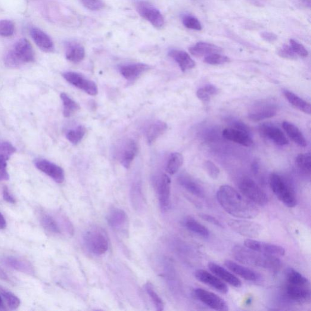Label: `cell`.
<instances>
[{
	"instance_id": "obj_10",
	"label": "cell",
	"mask_w": 311,
	"mask_h": 311,
	"mask_svg": "<svg viewBox=\"0 0 311 311\" xmlns=\"http://www.w3.org/2000/svg\"><path fill=\"white\" fill-rule=\"evenodd\" d=\"M194 294L199 300L211 309L222 311L229 310L228 304L226 301L213 292L197 288L194 291Z\"/></svg>"
},
{
	"instance_id": "obj_13",
	"label": "cell",
	"mask_w": 311,
	"mask_h": 311,
	"mask_svg": "<svg viewBox=\"0 0 311 311\" xmlns=\"http://www.w3.org/2000/svg\"><path fill=\"white\" fill-rule=\"evenodd\" d=\"M244 245L252 250L277 257L284 256L286 253L285 248L281 245L267 243L254 239H245Z\"/></svg>"
},
{
	"instance_id": "obj_32",
	"label": "cell",
	"mask_w": 311,
	"mask_h": 311,
	"mask_svg": "<svg viewBox=\"0 0 311 311\" xmlns=\"http://www.w3.org/2000/svg\"><path fill=\"white\" fill-rule=\"evenodd\" d=\"M168 127L166 123L163 121L159 120L151 124L146 133V138H147L148 144H152L158 138L163 135L166 132Z\"/></svg>"
},
{
	"instance_id": "obj_12",
	"label": "cell",
	"mask_w": 311,
	"mask_h": 311,
	"mask_svg": "<svg viewBox=\"0 0 311 311\" xmlns=\"http://www.w3.org/2000/svg\"><path fill=\"white\" fill-rule=\"evenodd\" d=\"M85 241L89 251L98 256L104 254L108 250V239L101 232H87L85 236Z\"/></svg>"
},
{
	"instance_id": "obj_52",
	"label": "cell",
	"mask_w": 311,
	"mask_h": 311,
	"mask_svg": "<svg viewBox=\"0 0 311 311\" xmlns=\"http://www.w3.org/2000/svg\"><path fill=\"white\" fill-rule=\"evenodd\" d=\"M200 216L206 222L211 224V225L219 227V228H223L222 223L217 220L216 217L210 215V214L201 213Z\"/></svg>"
},
{
	"instance_id": "obj_26",
	"label": "cell",
	"mask_w": 311,
	"mask_h": 311,
	"mask_svg": "<svg viewBox=\"0 0 311 311\" xmlns=\"http://www.w3.org/2000/svg\"><path fill=\"white\" fill-rule=\"evenodd\" d=\"M189 52L192 55L197 57H206L215 53L223 52L222 48L211 43L206 42H198L189 48Z\"/></svg>"
},
{
	"instance_id": "obj_45",
	"label": "cell",
	"mask_w": 311,
	"mask_h": 311,
	"mask_svg": "<svg viewBox=\"0 0 311 311\" xmlns=\"http://www.w3.org/2000/svg\"><path fill=\"white\" fill-rule=\"evenodd\" d=\"M204 61L208 65H221L228 63L230 58L227 56L221 54L220 53H215L205 57Z\"/></svg>"
},
{
	"instance_id": "obj_38",
	"label": "cell",
	"mask_w": 311,
	"mask_h": 311,
	"mask_svg": "<svg viewBox=\"0 0 311 311\" xmlns=\"http://www.w3.org/2000/svg\"><path fill=\"white\" fill-rule=\"evenodd\" d=\"M183 163V156L179 153H173L170 156L168 160L166 171L170 175H175L178 172Z\"/></svg>"
},
{
	"instance_id": "obj_8",
	"label": "cell",
	"mask_w": 311,
	"mask_h": 311,
	"mask_svg": "<svg viewBox=\"0 0 311 311\" xmlns=\"http://www.w3.org/2000/svg\"><path fill=\"white\" fill-rule=\"evenodd\" d=\"M136 8L139 14L154 27L161 29L164 26L163 15L154 6L147 2L139 1L136 3Z\"/></svg>"
},
{
	"instance_id": "obj_31",
	"label": "cell",
	"mask_w": 311,
	"mask_h": 311,
	"mask_svg": "<svg viewBox=\"0 0 311 311\" xmlns=\"http://www.w3.org/2000/svg\"><path fill=\"white\" fill-rule=\"evenodd\" d=\"M4 263L9 267L18 271L33 275L34 267L29 262L15 257H7L4 259Z\"/></svg>"
},
{
	"instance_id": "obj_39",
	"label": "cell",
	"mask_w": 311,
	"mask_h": 311,
	"mask_svg": "<svg viewBox=\"0 0 311 311\" xmlns=\"http://www.w3.org/2000/svg\"><path fill=\"white\" fill-rule=\"evenodd\" d=\"M295 165L301 172L309 175L311 172V157L309 153H301L295 158Z\"/></svg>"
},
{
	"instance_id": "obj_47",
	"label": "cell",
	"mask_w": 311,
	"mask_h": 311,
	"mask_svg": "<svg viewBox=\"0 0 311 311\" xmlns=\"http://www.w3.org/2000/svg\"><path fill=\"white\" fill-rule=\"evenodd\" d=\"M15 30L14 24L10 20L0 21V36L8 37L13 35Z\"/></svg>"
},
{
	"instance_id": "obj_36",
	"label": "cell",
	"mask_w": 311,
	"mask_h": 311,
	"mask_svg": "<svg viewBox=\"0 0 311 311\" xmlns=\"http://www.w3.org/2000/svg\"><path fill=\"white\" fill-rule=\"evenodd\" d=\"M40 222L43 228L46 231L53 234H60V228L58 224L53 217L47 213H41L40 215Z\"/></svg>"
},
{
	"instance_id": "obj_7",
	"label": "cell",
	"mask_w": 311,
	"mask_h": 311,
	"mask_svg": "<svg viewBox=\"0 0 311 311\" xmlns=\"http://www.w3.org/2000/svg\"><path fill=\"white\" fill-rule=\"evenodd\" d=\"M228 225L238 234L252 239L259 237L263 229L259 223L245 220H231Z\"/></svg>"
},
{
	"instance_id": "obj_50",
	"label": "cell",
	"mask_w": 311,
	"mask_h": 311,
	"mask_svg": "<svg viewBox=\"0 0 311 311\" xmlns=\"http://www.w3.org/2000/svg\"><path fill=\"white\" fill-rule=\"evenodd\" d=\"M278 54L279 57L289 59V60H295L298 57V56L293 49H292L290 45H284L278 49Z\"/></svg>"
},
{
	"instance_id": "obj_9",
	"label": "cell",
	"mask_w": 311,
	"mask_h": 311,
	"mask_svg": "<svg viewBox=\"0 0 311 311\" xmlns=\"http://www.w3.org/2000/svg\"><path fill=\"white\" fill-rule=\"evenodd\" d=\"M63 77L71 85L82 90L89 95L96 96L98 94V88L96 84L82 74L75 72H66L63 74Z\"/></svg>"
},
{
	"instance_id": "obj_58",
	"label": "cell",
	"mask_w": 311,
	"mask_h": 311,
	"mask_svg": "<svg viewBox=\"0 0 311 311\" xmlns=\"http://www.w3.org/2000/svg\"><path fill=\"white\" fill-rule=\"evenodd\" d=\"M4 307V303H3V298L0 295V309H2Z\"/></svg>"
},
{
	"instance_id": "obj_42",
	"label": "cell",
	"mask_w": 311,
	"mask_h": 311,
	"mask_svg": "<svg viewBox=\"0 0 311 311\" xmlns=\"http://www.w3.org/2000/svg\"><path fill=\"white\" fill-rule=\"evenodd\" d=\"M86 130L85 127L79 126L75 130L68 131L67 133V138L74 145H77L82 141L85 136Z\"/></svg>"
},
{
	"instance_id": "obj_24",
	"label": "cell",
	"mask_w": 311,
	"mask_h": 311,
	"mask_svg": "<svg viewBox=\"0 0 311 311\" xmlns=\"http://www.w3.org/2000/svg\"><path fill=\"white\" fill-rule=\"evenodd\" d=\"M170 189L171 179L169 176L163 175L158 188L159 201L163 211H166L170 206Z\"/></svg>"
},
{
	"instance_id": "obj_43",
	"label": "cell",
	"mask_w": 311,
	"mask_h": 311,
	"mask_svg": "<svg viewBox=\"0 0 311 311\" xmlns=\"http://www.w3.org/2000/svg\"><path fill=\"white\" fill-rule=\"evenodd\" d=\"M0 294L11 310L17 309L19 307L20 300L16 295L1 288H0Z\"/></svg>"
},
{
	"instance_id": "obj_20",
	"label": "cell",
	"mask_w": 311,
	"mask_h": 311,
	"mask_svg": "<svg viewBox=\"0 0 311 311\" xmlns=\"http://www.w3.org/2000/svg\"><path fill=\"white\" fill-rule=\"evenodd\" d=\"M225 266L231 271L236 275L241 276L245 281L250 282H258L260 281L261 276L259 273L254 271V270L247 268L241 264L236 263L234 261L231 260H226L225 261Z\"/></svg>"
},
{
	"instance_id": "obj_29",
	"label": "cell",
	"mask_w": 311,
	"mask_h": 311,
	"mask_svg": "<svg viewBox=\"0 0 311 311\" xmlns=\"http://www.w3.org/2000/svg\"><path fill=\"white\" fill-rule=\"evenodd\" d=\"M283 128L285 130L288 136L295 144L301 147H306L307 144L305 137L303 135L299 129L294 124L284 121L283 122Z\"/></svg>"
},
{
	"instance_id": "obj_15",
	"label": "cell",
	"mask_w": 311,
	"mask_h": 311,
	"mask_svg": "<svg viewBox=\"0 0 311 311\" xmlns=\"http://www.w3.org/2000/svg\"><path fill=\"white\" fill-rule=\"evenodd\" d=\"M35 165L37 169L50 177L56 182L61 183L65 181L64 171L57 165L43 159L36 160Z\"/></svg>"
},
{
	"instance_id": "obj_22",
	"label": "cell",
	"mask_w": 311,
	"mask_h": 311,
	"mask_svg": "<svg viewBox=\"0 0 311 311\" xmlns=\"http://www.w3.org/2000/svg\"><path fill=\"white\" fill-rule=\"evenodd\" d=\"M150 67L144 64H132L121 65L119 71L122 76L129 81H134L147 71Z\"/></svg>"
},
{
	"instance_id": "obj_55",
	"label": "cell",
	"mask_w": 311,
	"mask_h": 311,
	"mask_svg": "<svg viewBox=\"0 0 311 311\" xmlns=\"http://www.w3.org/2000/svg\"><path fill=\"white\" fill-rule=\"evenodd\" d=\"M0 279H2V281L11 282L10 278H9L7 273L4 271V270L1 268V267H0Z\"/></svg>"
},
{
	"instance_id": "obj_6",
	"label": "cell",
	"mask_w": 311,
	"mask_h": 311,
	"mask_svg": "<svg viewBox=\"0 0 311 311\" xmlns=\"http://www.w3.org/2000/svg\"><path fill=\"white\" fill-rule=\"evenodd\" d=\"M241 194L252 203L260 206H265L268 203V197L266 193L257 183L250 178H242L239 183Z\"/></svg>"
},
{
	"instance_id": "obj_28",
	"label": "cell",
	"mask_w": 311,
	"mask_h": 311,
	"mask_svg": "<svg viewBox=\"0 0 311 311\" xmlns=\"http://www.w3.org/2000/svg\"><path fill=\"white\" fill-rule=\"evenodd\" d=\"M138 151V145L135 141L130 139L126 142L120 156V163L123 167L129 169Z\"/></svg>"
},
{
	"instance_id": "obj_41",
	"label": "cell",
	"mask_w": 311,
	"mask_h": 311,
	"mask_svg": "<svg viewBox=\"0 0 311 311\" xmlns=\"http://www.w3.org/2000/svg\"><path fill=\"white\" fill-rule=\"evenodd\" d=\"M131 200L133 207L137 210L141 209L144 205V198L142 192L141 186L139 183H135L131 191Z\"/></svg>"
},
{
	"instance_id": "obj_35",
	"label": "cell",
	"mask_w": 311,
	"mask_h": 311,
	"mask_svg": "<svg viewBox=\"0 0 311 311\" xmlns=\"http://www.w3.org/2000/svg\"><path fill=\"white\" fill-rule=\"evenodd\" d=\"M60 98L64 105V115L65 117H70L80 110V106L66 93H61Z\"/></svg>"
},
{
	"instance_id": "obj_4",
	"label": "cell",
	"mask_w": 311,
	"mask_h": 311,
	"mask_svg": "<svg viewBox=\"0 0 311 311\" xmlns=\"http://www.w3.org/2000/svg\"><path fill=\"white\" fill-rule=\"evenodd\" d=\"M269 184L273 194L286 206L293 208L297 206V200L294 190L284 177L276 173L271 174Z\"/></svg>"
},
{
	"instance_id": "obj_49",
	"label": "cell",
	"mask_w": 311,
	"mask_h": 311,
	"mask_svg": "<svg viewBox=\"0 0 311 311\" xmlns=\"http://www.w3.org/2000/svg\"><path fill=\"white\" fill-rule=\"evenodd\" d=\"M80 2L84 7L93 11L102 10L105 6L102 0H80Z\"/></svg>"
},
{
	"instance_id": "obj_27",
	"label": "cell",
	"mask_w": 311,
	"mask_h": 311,
	"mask_svg": "<svg viewBox=\"0 0 311 311\" xmlns=\"http://www.w3.org/2000/svg\"><path fill=\"white\" fill-rule=\"evenodd\" d=\"M66 58L74 64L80 63L85 56V48L76 42H68L66 45Z\"/></svg>"
},
{
	"instance_id": "obj_18",
	"label": "cell",
	"mask_w": 311,
	"mask_h": 311,
	"mask_svg": "<svg viewBox=\"0 0 311 311\" xmlns=\"http://www.w3.org/2000/svg\"><path fill=\"white\" fill-rule=\"evenodd\" d=\"M16 149L11 143L0 142V181H7L9 176L7 170L8 161L15 153Z\"/></svg>"
},
{
	"instance_id": "obj_56",
	"label": "cell",
	"mask_w": 311,
	"mask_h": 311,
	"mask_svg": "<svg viewBox=\"0 0 311 311\" xmlns=\"http://www.w3.org/2000/svg\"><path fill=\"white\" fill-rule=\"evenodd\" d=\"M298 4L306 8H310V0H298Z\"/></svg>"
},
{
	"instance_id": "obj_5",
	"label": "cell",
	"mask_w": 311,
	"mask_h": 311,
	"mask_svg": "<svg viewBox=\"0 0 311 311\" xmlns=\"http://www.w3.org/2000/svg\"><path fill=\"white\" fill-rule=\"evenodd\" d=\"M224 138L244 147H251L254 142L247 126L240 121H233L229 128L223 131Z\"/></svg>"
},
{
	"instance_id": "obj_25",
	"label": "cell",
	"mask_w": 311,
	"mask_h": 311,
	"mask_svg": "<svg viewBox=\"0 0 311 311\" xmlns=\"http://www.w3.org/2000/svg\"><path fill=\"white\" fill-rule=\"evenodd\" d=\"M169 55L176 62L183 72L191 70L196 66L195 61L188 53L185 51L178 49H171L169 52Z\"/></svg>"
},
{
	"instance_id": "obj_53",
	"label": "cell",
	"mask_w": 311,
	"mask_h": 311,
	"mask_svg": "<svg viewBox=\"0 0 311 311\" xmlns=\"http://www.w3.org/2000/svg\"><path fill=\"white\" fill-rule=\"evenodd\" d=\"M261 37L264 40L269 43L274 42L277 40V36L272 33L264 32L261 34Z\"/></svg>"
},
{
	"instance_id": "obj_23",
	"label": "cell",
	"mask_w": 311,
	"mask_h": 311,
	"mask_svg": "<svg viewBox=\"0 0 311 311\" xmlns=\"http://www.w3.org/2000/svg\"><path fill=\"white\" fill-rule=\"evenodd\" d=\"M30 36L38 47L43 51L50 52L54 49V43L48 34L39 28L30 30Z\"/></svg>"
},
{
	"instance_id": "obj_3",
	"label": "cell",
	"mask_w": 311,
	"mask_h": 311,
	"mask_svg": "<svg viewBox=\"0 0 311 311\" xmlns=\"http://www.w3.org/2000/svg\"><path fill=\"white\" fill-rule=\"evenodd\" d=\"M35 54L30 43L26 39H21L15 43L14 48L6 53L4 61L6 67L17 68L34 61Z\"/></svg>"
},
{
	"instance_id": "obj_34",
	"label": "cell",
	"mask_w": 311,
	"mask_h": 311,
	"mask_svg": "<svg viewBox=\"0 0 311 311\" xmlns=\"http://www.w3.org/2000/svg\"><path fill=\"white\" fill-rule=\"evenodd\" d=\"M184 224L186 228L190 231L202 236V237L208 238L210 235V232L207 228L192 217L186 219Z\"/></svg>"
},
{
	"instance_id": "obj_1",
	"label": "cell",
	"mask_w": 311,
	"mask_h": 311,
	"mask_svg": "<svg viewBox=\"0 0 311 311\" xmlns=\"http://www.w3.org/2000/svg\"><path fill=\"white\" fill-rule=\"evenodd\" d=\"M216 198L223 209L237 219H253L259 213L257 207L252 202L242 197L231 186H221L217 192Z\"/></svg>"
},
{
	"instance_id": "obj_37",
	"label": "cell",
	"mask_w": 311,
	"mask_h": 311,
	"mask_svg": "<svg viewBox=\"0 0 311 311\" xmlns=\"http://www.w3.org/2000/svg\"><path fill=\"white\" fill-rule=\"evenodd\" d=\"M286 283L292 285L304 286H310L308 279L303 276L301 273L292 268H289L286 272Z\"/></svg>"
},
{
	"instance_id": "obj_2",
	"label": "cell",
	"mask_w": 311,
	"mask_h": 311,
	"mask_svg": "<svg viewBox=\"0 0 311 311\" xmlns=\"http://www.w3.org/2000/svg\"><path fill=\"white\" fill-rule=\"evenodd\" d=\"M232 253L236 260L246 265L270 270H277L282 266L277 257L261 253L241 245H235Z\"/></svg>"
},
{
	"instance_id": "obj_33",
	"label": "cell",
	"mask_w": 311,
	"mask_h": 311,
	"mask_svg": "<svg viewBox=\"0 0 311 311\" xmlns=\"http://www.w3.org/2000/svg\"><path fill=\"white\" fill-rule=\"evenodd\" d=\"M284 93L286 99L293 107L305 114H310V105L308 102L288 90H285Z\"/></svg>"
},
{
	"instance_id": "obj_16",
	"label": "cell",
	"mask_w": 311,
	"mask_h": 311,
	"mask_svg": "<svg viewBox=\"0 0 311 311\" xmlns=\"http://www.w3.org/2000/svg\"><path fill=\"white\" fill-rule=\"evenodd\" d=\"M195 278L198 281L216 289L223 294H227L229 291L228 286L216 275L203 269H198L195 272Z\"/></svg>"
},
{
	"instance_id": "obj_46",
	"label": "cell",
	"mask_w": 311,
	"mask_h": 311,
	"mask_svg": "<svg viewBox=\"0 0 311 311\" xmlns=\"http://www.w3.org/2000/svg\"><path fill=\"white\" fill-rule=\"evenodd\" d=\"M182 22L183 26L189 29L201 30L203 28L198 18L192 16V15H183L182 18Z\"/></svg>"
},
{
	"instance_id": "obj_48",
	"label": "cell",
	"mask_w": 311,
	"mask_h": 311,
	"mask_svg": "<svg viewBox=\"0 0 311 311\" xmlns=\"http://www.w3.org/2000/svg\"><path fill=\"white\" fill-rule=\"evenodd\" d=\"M204 169L211 178L213 179L219 178L220 175V170L212 161H205L204 163Z\"/></svg>"
},
{
	"instance_id": "obj_14",
	"label": "cell",
	"mask_w": 311,
	"mask_h": 311,
	"mask_svg": "<svg viewBox=\"0 0 311 311\" xmlns=\"http://www.w3.org/2000/svg\"><path fill=\"white\" fill-rule=\"evenodd\" d=\"M259 132L263 138L269 139L276 145L285 146L289 144L287 137L284 133L278 127L272 124H261L259 127Z\"/></svg>"
},
{
	"instance_id": "obj_17",
	"label": "cell",
	"mask_w": 311,
	"mask_h": 311,
	"mask_svg": "<svg viewBox=\"0 0 311 311\" xmlns=\"http://www.w3.org/2000/svg\"><path fill=\"white\" fill-rule=\"evenodd\" d=\"M285 292L289 299L295 302L304 303L310 300V286L292 285L286 283Z\"/></svg>"
},
{
	"instance_id": "obj_54",
	"label": "cell",
	"mask_w": 311,
	"mask_h": 311,
	"mask_svg": "<svg viewBox=\"0 0 311 311\" xmlns=\"http://www.w3.org/2000/svg\"><path fill=\"white\" fill-rule=\"evenodd\" d=\"M3 196L4 200L7 201L8 203L11 204L15 203V198L13 197V196L11 194V193L9 192V189L6 188V186H5L4 189H3Z\"/></svg>"
},
{
	"instance_id": "obj_57",
	"label": "cell",
	"mask_w": 311,
	"mask_h": 311,
	"mask_svg": "<svg viewBox=\"0 0 311 311\" xmlns=\"http://www.w3.org/2000/svg\"><path fill=\"white\" fill-rule=\"evenodd\" d=\"M6 221L3 214L0 213V229H4L6 228Z\"/></svg>"
},
{
	"instance_id": "obj_51",
	"label": "cell",
	"mask_w": 311,
	"mask_h": 311,
	"mask_svg": "<svg viewBox=\"0 0 311 311\" xmlns=\"http://www.w3.org/2000/svg\"><path fill=\"white\" fill-rule=\"evenodd\" d=\"M289 42H290L291 47L297 56L301 57H306L308 56V51L302 44L294 39H291Z\"/></svg>"
},
{
	"instance_id": "obj_11",
	"label": "cell",
	"mask_w": 311,
	"mask_h": 311,
	"mask_svg": "<svg viewBox=\"0 0 311 311\" xmlns=\"http://www.w3.org/2000/svg\"><path fill=\"white\" fill-rule=\"evenodd\" d=\"M277 111L278 107L276 104L270 102H262L256 104L251 109L248 117L254 122H258L274 117Z\"/></svg>"
},
{
	"instance_id": "obj_44",
	"label": "cell",
	"mask_w": 311,
	"mask_h": 311,
	"mask_svg": "<svg viewBox=\"0 0 311 311\" xmlns=\"http://www.w3.org/2000/svg\"><path fill=\"white\" fill-rule=\"evenodd\" d=\"M145 289L149 296L151 298V300L153 301L157 310L159 311L163 310L164 309L163 301L162 300L161 298L156 292L153 286H152L150 283H147L145 285Z\"/></svg>"
},
{
	"instance_id": "obj_21",
	"label": "cell",
	"mask_w": 311,
	"mask_h": 311,
	"mask_svg": "<svg viewBox=\"0 0 311 311\" xmlns=\"http://www.w3.org/2000/svg\"><path fill=\"white\" fill-rule=\"evenodd\" d=\"M208 267L214 275H215L222 281L226 282L227 284H229L235 288L241 287V282L240 279L236 277L233 273L228 271V270L224 268L223 267L215 263L210 262L208 264Z\"/></svg>"
},
{
	"instance_id": "obj_19",
	"label": "cell",
	"mask_w": 311,
	"mask_h": 311,
	"mask_svg": "<svg viewBox=\"0 0 311 311\" xmlns=\"http://www.w3.org/2000/svg\"><path fill=\"white\" fill-rule=\"evenodd\" d=\"M128 219L125 211L119 208H114L110 211L107 216L108 225L118 232L125 231L128 228Z\"/></svg>"
},
{
	"instance_id": "obj_40",
	"label": "cell",
	"mask_w": 311,
	"mask_h": 311,
	"mask_svg": "<svg viewBox=\"0 0 311 311\" xmlns=\"http://www.w3.org/2000/svg\"><path fill=\"white\" fill-rule=\"evenodd\" d=\"M217 93H219V89L215 86L207 85L199 89L197 92V96L201 101L207 102Z\"/></svg>"
},
{
	"instance_id": "obj_30",
	"label": "cell",
	"mask_w": 311,
	"mask_h": 311,
	"mask_svg": "<svg viewBox=\"0 0 311 311\" xmlns=\"http://www.w3.org/2000/svg\"><path fill=\"white\" fill-rule=\"evenodd\" d=\"M178 181L180 184L192 195L198 198H204L205 193L203 188L191 176L182 175L179 177Z\"/></svg>"
}]
</instances>
